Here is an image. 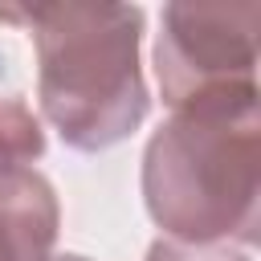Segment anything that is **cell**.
<instances>
[{"mask_svg": "<svg viewBox=\"0 0 261 261\" xmlns=\"http://www.w3.org/2000/svg\"><path fill=\"white\" fill-rule=\"evenodd\" d=\"M257 86L171 110L143 151L147 216L188 245L257 241Z\"/></svg>", "mask_w": 261, "mask_h": 261, "instance_id": "6da1fadb", "label": "cell"}, {"mask_svg": "<svg viewBox=\"0 0 261 261\" xmlns=\"http://www.w3.org/2000/svg\"><path fill=\"white\" fill-rule=\"evenodd\" d=\"M61 208L53 184L24 167L0 179V261H49Z\"/></svg>", "mask_w": 261, "mask_h": 261, "instance_id": "277c9868", "label": "cell"}, {"mask_svg": "<svg viewBox=\"0 0 261 261\" xmlns=\"http://www.w3.org/2000/svg\"><path fill=\"white\" fill-rule=\"evenodd\" d=\"M147 261H249V253L237 245H188V241L159 237L147 249Z\"/></svg>", "mask_w": 261, "mask_h": 261, "instance_id": "8992f818", "label": "cell"}, {"mask_svg": "<svg viewBox=\"0 0 261 261\" xmlns=\"http://www.w3.org/2000/svg\"><path fill=\"white\" fill-rule=\"evenodd\" d=\"M45 155V130L24 98L0 94V179Z\"/></svg>", "mask_w": 261, "mask_h": 261, "instance_id": "5b68a950", "label": "cell"}, {"mask_svg": "<svg viewBox=\"0 0 261 261\" xmlns=\"http://www.w3.org/2000/svg\"><path fill=\"white\" fill-rule=\"evenodd\" d=\"M37 45V102L45 122L73 151H110L147 118L139 65V4H33L0 8Z\"/></svg>", "mask_w": 261, "mask_h": 261, "instance_id": "7a4b0ae2", "label": "cell"}, {"mask_svg": "<svg viewBox=\"0 0 261 261\" xmlns=\"http://www.w3.org/2000/svg\"><path fill=\"white\" fill-rule=\"evenodd\" d=\"M49 261H90V257H82V253H61V257H49Z\"/></svg>", "mask_w": 261, "mask_h": 261, "instance_id": "52a82bcc", "label": "cell"}, {"mask_svg": "<svg viewBox=\"0 0 261 261\" xmlns=\"http://www.w3.org/2000/svg\"><path fill=\"white\" fill-rule=\"evenodd\" d=\"M257 29L261 4H163L155 33V82L163 102L175 110L184 102L257 86Z\"/></svg>", "mask_w": 261, "mask_h": 261, "instance_id": "3957f363", "label": "cell"}]
</instances>
